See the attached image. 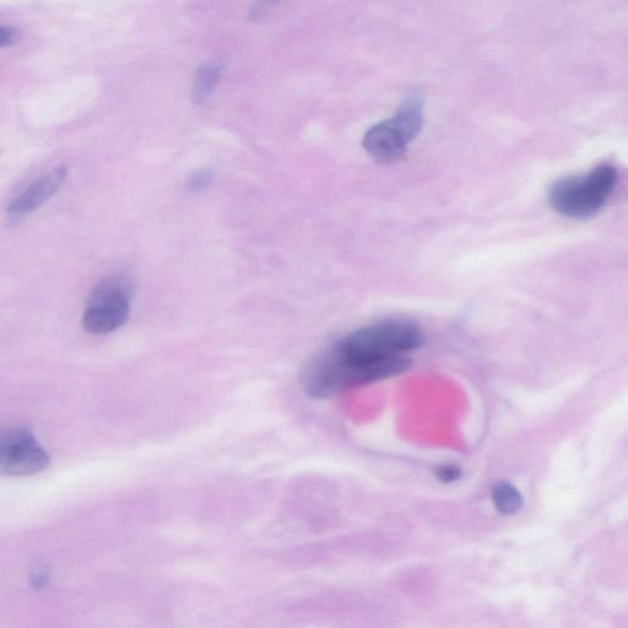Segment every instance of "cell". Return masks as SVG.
I'll use <instances>...</instances> for the list:
<instances>
[{"mask_svg":"<svg viewBox=\"0 0 628 628\" xmlns=\"http://www.w3.org/2000/svg\"><path fill=\"white\" fill-rule=\"evenodd\" d=\"M421 328L409 319H387L346 335L321 351L303 375L310 397L326 399L408 371L405 356L424 345Z\"/></svg>","mask_w":628,"mask_h":628,"instance_id":"obj_1","label":"cell"},{"mask_svg":"<svg viewBox=\"0 0 628 628\" xmlns=\"http://www.w3.org/2000/svg\"><path fill=\"white\" fill-rule=\"evenodd\" d=\"M617 182L619 173L610 164L598 165L584 175L563 177L550 189L551 207L567 218H592L608 204Z\"/></svg>","mask_w":628,"mask_h":628,"instance_id":"obj_2","label":"cell"},{"mask_svg":"<svg viewBox=\"0 0 628 628\" xmlns=\"http://www.w3.org/2000/svg\"><path fill=\"white\" fill-rule=\"evenodd\" d=\"M424 123L419 97H410L399 108L394 118L376 124L365 134L367 154L381 164H392L402 159L408 145L418 137Z\"/></svg>","mask_w":628,"mask_h":628,"instance_id":"obj_3","label":"cell"},{"mask_svg":"<svg viewBox=\"0 0 628 628\" xmlns=\"http://www.w3.org/2000/svg\"><path fill=\"white\" fill-rule=\"evenodd\" d=\"M134 286L126 275H111L92 289L83 316L86 332L104 335L127 323L131 314Z\"/></svg>","mask_w":628,"mask_h":628,"instance_id":"obj_4","label":"cell"},{"mask_svg":"<svg viewBox=\"0 0 628 628\" xmlns=\"http://www.w3.org/2000/svg\"><path fill=\"white\" fill-rule=\"evenodd\" d=\"M50 464V457L32 433L12 427L0 430V475L29 476Z\"/></svg>","mask_w":628,"mask_h":628,"instance_id":"obj_5","label":"cell"},{"mask_svg":"<svg viewBox=\"0 0 628 628\" xmlns=\"http://www.w3.org/2000/svg\"><path fill=\"white\" fill-rule=\"evenodd\" d=\"M68 175L67 167L59 166L41 180L31 184L20 196L16 197L8 207L10 220L20 221L27 215L42 207L62 187Z\"/></svg>","mask_w":628,"mask_h":628,"instance_id":"obj_6","label":"cell"},{"mask_svg":"<svg viewBox=\"0 0 628 628\" xmlns=\"http://www.w3.org/2000/svg\"><path fill=\"white\" fill-rule=\"evenodd\" d=\"M492 500L496 510L502 514H513L521 510L523 496L516 487L508 483H500L492 490Z\"/></svg>","mask_w":628,"mask_h":628,"instance_id":"obj_7","label":"cell"},{"mask_svg":"<svg viewBox=\"0 0 628 628\" xmlns=\"http://www.w3.org/2000/svg\"><path fill=\"white\" fill-rule=\"evenodd\" d=\"M221 68L214 63L205 64L198 70L194 81L193 99L198 104H203L214 91L220 78Z\"/></svg>","mask_w":628,"mask_h":628,"instance_id":"obj_8","label":"cell"},{"mask_svg":"<svg viewBox=\"0 0 628 628\" xmlns=\"http://www.w3.org/2000/svg\"><path fill=\"white\" fill-rule=\"evenodd\" d=\"M214 181V172L208 169L194 171L187 180V189L189 192H204L211 186Z\"/></svg>","mask_w":628,"mask_h":628,"instance_id":"obj_9","label":"cell"},{"mask_svg":"<svg viewBox=\"0 0 628 628\" xmlns=\"http://www.w3.org/2000/svg\"><path fill=\"white\" fill-rule=\"evenodd\" d=\"M437 479L442 483L449 484L459 480L463 476V471L457 465L446 464L441 465L435 471Z\"/></svg>","mask_w":628,"mask_h":628,"instance_id":"obj_10","label":"cell"},{"mask_svg":"<svg viewBox=\"0 0 628 628\" xmlns=\"http://www.w3.org/2000/svg\"><path fill=\"white\" fill-rule=\"evenodd\" d=\"M20 41V32L13 27L0 26V48L10 47Z\"/></svg>","mask_w":628,"mask_h":628,"instance_id":"obj_11","label":"cell"},{"mask_svg":"<svg viewBox=\"0 0 628 628\" xmlns=\"http://www.w3.org/2000/svg\"><path fill=\"white\" fill-rule=\"evenodd\" d=\"M279 2L280 0H257L253 8L254 18H262V16L268 14Z\"/></svg>","mask_w":628,"mask_h":628,"instance_id":"obj_12","label":"cell"}]
</instances>
